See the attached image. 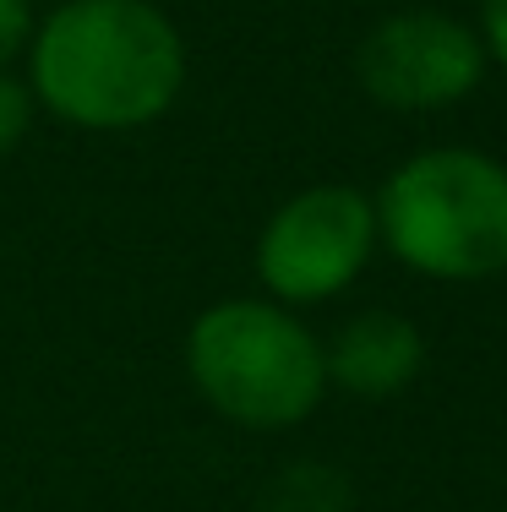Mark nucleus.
<instances>
[{"label":"nucleus","mask_w":507,"mask_h":512,"mask_svg":"<svg viewBox=\"0 0 507 512\" xmlns=\"http://www.w3.org/2000/svg\"><path fill=\"white\" fill-rule=\"evenodd\" d=\"M33 0H0V66H11V60H22L33 39Z\"/></svg>","instance_id":"1a4fd4ad"},{"label":"nucleus","mask_w":507,"mask_h":512,"mask_svg":"<svg viewBox=\"0 0 507 512\" xmlns=\"http://www.w3.org/2000/svg\"><path fill=\"white\" fill-rule=\"evenodd\" d=\"M33 104L88 137H131L180 104L191 55L159 0H60L22 50Z\"/></svg>","instance_id":"f257e3e1"},{"label":"nucleus","mask_w":507,"mask_h":512,"mask_svg":"<svg viewBox=\"0 0 507 512\" xmlns=\"http://www.w3.org/2000/svg\"><path fill=\"white\" fill-rule=\"evenodd\" d=\"M186 376L202 404L240 431H289L328 398L322 338L268 295L213 300L191 316Z\"/></svg>","instance_id":"f03ea898"},{"label":"nucleus","mask_w":507,"mask_h":512,"mask_svg":"<svg viewBox=\"0 0 507 512\" xmlns=\"http://www.w3.org/2000/svg\"><path fill=\"white\" fill-rule=\"evenodd\" d=\"M480 44H486V60L507 71V0H480Z\"/></svg>","instance_id":"9d476101"},{"label":"nucleus","mask_w":507,"mask_h":512,"mask_svg":"<svg viewBox=\"0 0 507 512\" xmlns=\"http://www.w3.org/2000/svg\"><path fill=\"white\" fill-rule=\"evenodd\" d=\"M377 251V207L355 186H306L257 229V284L300 311L344 295Z\"/></svg>","instance_id":"20e7f679"},{"label":"nucleus","mask_w":507,"mask_h":512,"mask_svg":"<svg viewBox=\"0 0 507 512\" xmlns=\"http://www.w3.org/2000/svg\"><path fill=\"white\" fill-rule=\"evenodd\" d=\"M355 491H349L344 469L333 463H289L279 469L257 496V512H349Z\"/></svg>","instance_id":"0eeeda50"},{"label":"nucleus","mask_w":507,"mask_h":512,"mask_svg":"<svg viewBox=\"0 0 507 512\" xmlns=\"http://www.w3.org/2000/svg\"><path fill=\"white\" fill-rule=\"evenodd\" d=\"M322 365H328V387L349 398H398L426 365V338L409 316L398 311H360L322 344Z\"/></svg>","instance_id":"423d86ee"},{"label":"nucleus","mask_w":507,"mask_h":512,"mask_svg":"<svg viewBox=\"0 0 507 512\" xmlns=\"http://www.w3.org/2000/svg\"><path fill=\"white\" fill-rule=\"evenodd\" d=\"M33 120H39V104H33V88L22 71L0 66V158H11L28 142Z\"/></svg>","instance_id":"6e6552de"},{"label":"nucleus","mask_w":507,"mask_h":512,"mask_svg":"<svg viewBox=\"0 0 507 512\" xmlns=\"http://www.w3.org/2000/svg\"><path fill=\"white\" fill-rule=\"evenodd\" d=\"M355 77L382 109H448L480 88L486 44L448 11H393L360 39Z\"/></svg>","instance_id":"39448f33"},{"label":"nucleus","mask_w":507,"mask_h":512,"mask_svg":"<svg viewBox=\"0 0 507 512\" xmlns=\"http://www.w3.org/2000/svg\"><path fill=\"white\" fill-rule=\"evenodd\" d=\"M377 207V246L437 284L507 273V169L475 148H426L393 169Z\"/></svg>","instance_id":"7ed1b4c3"}]
</instances>
